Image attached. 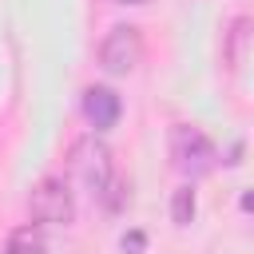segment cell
Returning <instances> with one entry per match:
<instances>
[{
    "instance_id": "1",
    "label": "cell",
    "mask_w": 254,
    "mask_h": 254,
    "mask_svg": "<svg viewBox=\"0 0 254 254\" xmlns=\"http://www.w3.org/2000/svg\"><path fill=\"white\" fill-rule=\"evenodd\" d=\"M171 159H175V167H179L183 175H190V179L214 171V147H210V139H206L198 127H190V123L171 127Z\"/></svg>"
},
{
    "instance_id": "2",
    "label": "cell",
    "mask_w": 254,
    "mask_h": 254,
    "mask_svg": "<svg viewBox=\"0 0 254 254\" xmlns=\"http://www.w3.org/2000/svg\"><path fill=\"white\" fill-rule=\"evenodd\" d=\"M139 60H143V36H139V28H135V24H115V28L103 36V44H99V64H103V71L127 75V71L139 67Z\"/></svg>"
},
{
    "instance_id": "3",
    "label": "cell",
    "mask_w": 254,
    "mask_h": 254,
    "mask_svg": "<svg viewBox=\"0 0 254 254\" xmlns=\"http://www.w3.org/2000/svg\"><path fill=\"white\" fill-rule=\"evenodd\" d=\"M28 210H32L36 222H56V226L71 222V218H75V202H71L67 183H60V179H40V183L32 187Z\"/></svg>"
},
{
    "instance_id": "4",
    "label": "cell",
    "mask_w": 254,
    "mask_h": 254,
    "mask_svg": "<svg viewBox=\"0 0 254 254\" xmlns=\"http://www.w3.org/2000/svg\"><path fill=\"white\" fill-rule=\"evenodd\" d=\"M71 171L83 179V187L91 190V194H99L103 187H107V179L115 175L111 171V151L91 135V139H79L75 147H71Z\"/></svg>"
},
{
    "instance_id": "5",
    "label": "cell",
    "mask_w": 254,
    "mask_h": 254,
    "mask_svg": "<svg viewBox=\"0 0 254 254\" xmlns=\"http://www.w3.org/2000/svg\"><path fill=\"white\" fill-rule=\"evenodd\" d=\"M83 115H87V123L95 127V131H107V127H115L119 123V115H123V99L111 91V87H87L83 91Z\"/></svg>"
},
{
    "instance_id": "6",
    "label": "cell",
    "mask_w": 254,
    "mask_h": 254,
    "mask_svg": "<svg viewBox=\"0 0 254 254\" xmlns=\"http://www.w3.org/2000/svg\"><path fill=\"white\" fill-rule=\"evenodd\" d=\"M246 44H250V20L238 16L230 24V32H226V64H230V71H238L246 64Z\"/></svg>"
},
{
    "instance_id": "7",
    "label": "cell",
    "mask_w": 254,
    "mask_h": 254,
    "mask_svg": "<svg viewBox=\"0 0 254 254\" xmlns=\"http://www.w3.org/2000/svg\"><path fill=\"white\" fill-rule=\"evenodd\" d=\"M48 246H44V230L40 226H16L12 234H8V246H4V254H44Z\"/></svg>"
},
{
    "instance_id": "8",
    "label": "cell",
    "mask_w": 254,
    "mask_h": 254,
    "mask_svg": "<svg viewBox=\"0 0 254 254\" xmlns=\"http://www.w3.org/2000/svg\"><path fill=\"white\" fill-rule=\"evenodd\" d=\"M171 218H175V226H187V222L194 218V190H190V187H179V190H175V198H171Z\"/></svg>"
},
{
    "instance_id": "9",
    "label": "cell",
    "mask_w": 254,
    "mask_h": 254,
    "mask_svg": "<svg viewBox=\"0 0 254 254\" xmlns=\"http://www.w3.org/2000/svg\"><path fill=\"white\" fill-rule=\"evenodd\" d=\"M119 246H123V254H143V246H147V234H143V230H127Z\"/></svg>"
},
{
    "instance_id": "10",
    "label": "cell",
    "mask_w": 254,
    "mask_h": 254,
    "mask_svg": "<svg viewBox=\"0 0 254 254\" xmlns=\"http://www.w3.org/2000/svg\"><path fill=\"white\" fill-rule=\"evenodd\" d=\"M115 4H147V0H115Z\"/></svg>"
}]
</instances>
